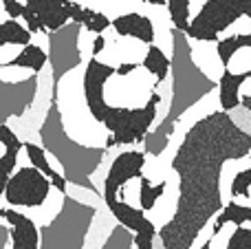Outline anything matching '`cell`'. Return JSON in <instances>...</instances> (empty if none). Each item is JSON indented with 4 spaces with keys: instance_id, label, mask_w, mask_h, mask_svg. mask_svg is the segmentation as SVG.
<instances>
[{
    "instance_id": "cell-15",
    "label": "cell",
    "mask_w": 251,
    "mask_h": 249,
    "mask_svg": "<svg viewBox=\"0 0 251 249\" xmlns=\"http://www.w3.org/2000/svg\"><path fill=\"white\" fill-rule=\"evenodd\" d=\"M247 79H251V71H243V73H231L229 69L223 71L221 79L216 82L218 88V104H221V110H236L240 106V86H243Z\"/></svg>"
},
{
    "instance_id": "cell-18",
    "label": "cell",
    "mask_w": 251,
    "mask_h": 249,
    "mask_svg": "<svg viewBox=\"0 0 251 249\" xmlns=\"http://www.w3.org/2000/svg\"><path fill=\"white\" fill-rule=\"evenodd\" d=\"M47 62H49L47 51H44L42 47H38V44L29 42L22 47V51L18 53L16 57L7 60L0 66H2V69H13V66H18V69H29V71H33V73H40V71L47 66Z\"/></svg>"
},
{
    "instance_id": "cell-32",
    "label": "cell",
    "mask_w": 251,
    "mask_h": 249,
    "mask_svg": "<svg viewBox=\"0 0 251 249\" xmlns=\"http://www.w3.org/2000/svg\"><path fill=\"white\" fill-rule=\"evenodd\" d=\"M240 106L251 113V95H243V97H240Z\"/></svg>"
},
{
    "instance_id": "cell-24",
    "label": "cell",
    "mask_w": 251,
    "mask_h": 249,
    "mask_svg": "<svg viewBox=\"0 0 251 249\" xmlns=\"http://www.w3.org/2000/svg\"><path fill=\"white\" fill-rule=\"evenodd\" d=\"M165 7H168L170 22L174 29L185 31L190 22V0H165Z\"/></svg>"
},
{
    "instance_id": "cell-12",
    "label": "cell",
    "mask_w": 251,
    "mask_h": 249,
    "mask_svg": "<svg viewBox=\"0 0 251 249\" xmlns=\"http://www.w3.org/2000/svg\"><path fill=\"white\" fill-rule=\"evenodd\" d=\"M2 219L9 223V241L11 249H40V229L29 216L16 207H4Z\"/></svg>"
},
{
    "instance_id": "cell-20",
    "label": "cell",
    "mask_w": 251,
    "mask_h": 249,
    "mask_svg": "<svg viewBox=\"0 0 251 249\" xmlns=\"http://www.w3.org/2000/svg\"><path fill=\"white\" fill-rule=\"evenodd\" d=\"M240 49H251V33H238V35H227V38L216 42V55L225 69H229V62Z\"/></svg>"
},
{
    "instance_id": "cell-27",
    "label": "cell",
    "mask_w": 251,
    "mask_h": 249,
    "mask_svg": "<svg viewBox=\"0 0 251 249\" xmlns=\"http://www.w3.org/2000/svg\"><path fill=\"white\" fill-rule=\"evenodd\" d=\"M225 249H251V227L236 225V229L231 232Z\"/></svg>"
},
{
    "instance_id": "cell-17",
    "label": "cell",
    "mask_w": 251,
    "mask_h": 249,
    "mask_svg": "<svg viewBox=\"0 0 251 249\" xmlns=\"http://www.w3.org/2000/svg\"><path fill=\"white\" fill-rule=\"evenodd\" d=\"M71 22H77V25H82V29L91 31L95 35L104 33L110 26V18L106 13L82 7L79 2H73V0H71Z\"/></svg>"
},
{
    "instance_id": "cell-9",
    "label": "cell",
    "mask_w": 251,
    "mask_h": 249,
    "mask_svg": "<svg viewBox=\"0 0 251 249\" xmlns=\"http://www.w3.org/2000/svg\"><path fill=\"white\" fill-rule=\"evenodd\" d=\"M143 168H146V152L141 150H124L113 159L104 179V190H101V199L106 205L119 199V192L130 181L143 176Z\"/></svg>"
},
{
    "instance_id": "cell-28",
    "label": "cell",
    "mask_w": 251,
    "mask_h": 249,
    "mask_svg": "<svg viewBox=\"0 0 251 249\" xmlns=\"http://www.w3.org/2000/svg\"><path fill=\"white\" fill-rule=\"evenodd\" d=\"M2 7L7 11V16L13 18V20L22 18V13H25V4H20L18 0H2Z\"/></svg>"
},
{
    "instance_id": "cell-21",
    "label": "cell",
    "mask_w": 251,
    "mask_h": 249,
    "mask_svg": "<svg viewBox=\"0 0 251 249\" xmlns=\"http://www.w3.org/2000/svg\"><path fill=\"white\" fill-rule=\"evenodd\" d=\"M31 38H33V33H31L25 25H20L18 20H13V18L0 22V47H7V44L25 47V44L31 42Z\"/></svg>"
},
{
    "instance_id": "cell-10",
    "label": "cell",
    "mask_w": 251,
    "mask_h": 249,
    "mask_svg": "<svg viewBox=\"0 0 251 249\" xmlns=\"http://www.w3.org/2000/svg\"><path fill=\"white\" fill-rule=\"evenodd\" d=\"M22 20L31 33L57 31L71 22V0H25Z\"/></svg>"
},
{
    "instance_id": "cell-14",
    "label": "cell",
    "mask_w": 251,
    "mask_h": 249,
    "mask_svg": "<svg viewBox=\"0 0 251 249\" xmlns=\"http://www.w3.org/2000/svg\"><path fill=\"white\" fill-rule=\"evenodd\" d=\"M106 207H108L110 214L115 216V221H117L119 225H124V227H128L132 234L156 232V225L148 219L141 207H132L130 203L122 201V199H115V201L108 203Z\"/></svg>"
},
{
    "instance_id": "cell-8",
    "label": "cell",
    "mask_w": 251,
    "mask_h": 249,
    "mask_svg": "<svg viewBox=\"0 0 251 249\" xmlns=\"http://www.w3.org/2000/svg\"><path fill=\"white\" fill-rule=\"evenodd\" d=\"M51 192V181L33 166H25L13 170L4 185L2 199L9 203V207H42Z\"/></svg>"
},
{
    "instance_id": "cell-22",
    "label": "cell",
    "mask_w": 251,
    "mask_h": 249,
    "mask_svg": "<svg viewBox=\"0 0 251 249\" xmlns=\"http://www.w3.org/2000/svg\"><path fill=\"white\" fill-rule=\"evenodd\" d=\"M165 188H168V183H165V181H161V183L152 185L148 176H139V207H141L143 212L154 210V207H156V201L163 197Z\"/></svg>"
},
{
    "instance_id": "cell-26",
    "label": "cell",
    "mask_w": 251,
    "mask_h": 249,
    "mask_svg": "<svg viewBox=\"0 0 251 249\" xmlns=\"http://www.w3.org/2000/svg\"><path fill=\"white\" fill-rule=\"evenodd\" d=\"M249 190H251V168H245V170L236 172L234 181H231V197L234 199H247L249 197Z\"/></svg>"
},
{
    "instance_id": "cell-3",
    "label": "cell",
    "mask_w": 251,
    "mask_h": 249,
    "mask_svg": "<svg viewBox=\"0 0 251 249\" xmlns=\"http://www.w3.org/2000/svg\"><path fill=\"white\" fill-rule=\"evenodd\" d=\"M38 132L44 152L53 154L62 166V176H64L66 183L77 185V188L101 197L100 188L91 179L104 163L108 148H104V146H82L79 141H75L64 128V117H62L57 100H51V106H49Z\"/></svg>"
},
{
    "instance_id": "cell-16",
    "label": "cell",
    "mask_w": 251,
    "mask_h": 249,
    "mask_svg": "<svg viewBox=\"0 0 251 249\" xmlns=\"http://www.w3.org/2000/svg\"><path fill=\"white\" fill-rule=\"evenodd\" d=\"M22 148H25V152H26V157H29L31 166L38 168V170L42 172V174L47 176L49 181H51V185L57 190V192H60V194H66V188H69V183L64 181V176H62L60 172L51 168V163H49L47 152H44L42 146L33 144V141H25V144H22Z\"/></svg>"
},
{
    "instance_id": "cell-25",
    "label": "cell",
    "mask_w": 251,
    "mask_h": 249,
    "mask_svg": "<svg viewBox=\"0 0 251 249\" xmlns=\"http://www.w3.org/2000/svg\"><path fill=\"white\" fill-rule=\"evenodd\" d=\"M101 249H134V234L124 225H115L113 232L104 241Z\"/></svg>"
},
{
    "instance_id": "cell-33",
    "label": "cell",
    "mask_w": 251,
    "mask_h": 249,
    "mask_svg": "<svg viewBox=\"0 0 251 249\" xmlns=\"http://www.w3.org/2000/svg\"><path fill=\"white\" fill-rule=\"evenodd\" d=\"M148 4H152V7H163L165 4V0H146Z\"/></svg>"
},
{
    "instance_id": "cell-29",
    "label": "cell",
    "mask_w": 251,
    "mask_h": 249,
    "mask_svg": "<svg viewBox=\"0 0 251 249\" xmlns=\"http://www.w3.org/2000/svg\"><path fill=\"white\" fill-rule=\"evenodd\" d=\"M137 69H139V64H137V62H124V64L115 66V75H119V77H126V75L134 73V71H137Z\"/></svg>"
},
{
    "instance_id": "cell-11",
    "label": "cell",
    "mask_w": 251,
    "mask_h": 249,
    "mask_svg": "<svg viewBox=\"0 0 251 249\" xmlns=\"http://www.w3.org/2000/svg\"><path fill=\"white\" fill-rule=\"evenodd\" d=\"M35 95H38V73L20 82L0 79V124H7L13 117H22L33 106Z\"/></svg>"
},
{
    "instance_id": "cell-1",
    "label": "cell",
    "mask_w": 251,
    "mask_h": 249,
    "mask_svg": "<svg viewBox=\"0 0 251 249\" xmlns=\"http://www.w3.org/2000/svg\"><path fill=\"white\" fill-rule=\"evenodd\" d=\"M251 152V132L240 128L227 110H214L185 132L172 170L178 176L174 216L156 232L163 249H192L209 219L225 205L223 170Z\"/></svg>"
},
{
    "instance_id": "cell-34",
    "label": "cell",
    "mask_w": 251,
    "mask_h": 249,
    "mask_svg": "<svg viewBox=\"0 0 251 249\" xmlns=\"http://www.w3.org/2000/svg\"><path fill=\"white\" fill-rule=\"evenodd\" d=\"M212 241H214V236H212V234H209V238L203 243V247H201V249H212Z\"/></svg>"
},
{
    "instance_id": "cell-4",
    "label": "cell",
    "mask_w": 251,
    "mask_h": 249,
    "mask_svg": "<svg viewBox=\"0 0 251 249\" xmlns=\"http://www.w3.org/2000/svg\"><path fill=\"white\" fill-rule=\"evenodd\" d=\"M97 207L77 201L69 192L62 194V207L40 229V249H84Z\"/></svg>"
},
{
    "instance_id": "cell-23",
    "label": "cell",
    "mask_w": 251,
    "mask_h": 249,
    "mask_svg": "<svg viewBox=\"0 0 251 249\" xmlns=\"http://www.w3.org/2000/svg\"><path fill=\"white\" fill-rule=\"evenodd\" d=\"M22 148H4V154L0 157V199H2V192H4V185H7L9 176L13 174L16 170V163H18V154H20ZM4 207L0 205V216H2Z\"/></svg>"
},
{
    "instance_id": "cell-35",
    "label": "cell",
    "mask_w": 251,
    "mask_h": 249,
    "mask_svg": "<svg viewBox=\"0 0 251 249\" xmlns=\"http://www.w3.org/2000/svg\"><path fill=\"white\" fill-rule=\"evenodd\" d=\"M245 7H247V11H245V16L251 20V0H245Z\"/></svg>"
},
{
    "instance_id": "cell-7",
    "label": "cell",
    "mask_w": 251,
    "mask_h": 249,
    "mask_svg": "<svg viewBox=\"0 0 251 249\" xmlns=\"http://www.w3.org/2000/svg\"><path fill=\"white\" fill-rule=\"evenodd\" d=\"M79 35H82V25L77 22H66L57 31H49V64H51V100H57L60 95V82L64 75L75 71L82 64V49H79Z\"/></svg>"
},
{
    "instance_id": "cell-6",
    "label": "cell",
    "mask_w": 251,
    "mask_h": 249,
    "mask_svg": "<svg viewBox=\"0 0 251 249\" xmlns=\"http://www.w3.org/2000/svg\"><path fill=\"white\" fill-rule=\"evenodd\" d=\"M245 0H205L185 26V35L196 42H218L221 33L245 16Z\"/></svg>"
},
{
    "instance_id": "cell-5",
    "label": "cell",
    "mask_w": 251,
    "mask_h": 249,
    "mask_svg": "<svg viewBox=\"0 0 251 249\" xmlns=\"http://www.w3.org/2000/svg\"><path fill=\"white\" fill-rule=\"evenodd\" d=\"M161 95L156 88H152L148 101L141 108H122V106H110L104 101L100 110L93 115L95 122H100L106 130L110 132L104 148H115V146H132L143 144L146 135L150 132L152 124L156 119V108H159Z\"/></svg>"
},
{
    "instance_id": "cell-19",
    "label": "cell",
    "mask_w": 251,
    "mask_h": 249,
    "mask_svg": "<svg viewBox=\"0 0 251 249\" xmlns=\"http://www.w3.org/2000/svg\"><path fill=\"white\" fill-rule=\"evenodd\" d=\"M143 69L150 75H154V88L159 86L161 82H165L170 75V57L163 53V49L156 47V44H148V53L143 57Z\"/></svg>"
},
{
    "instance_id": "cell-2",
    "label": "cell",
    "mask_w": 251,
    "mask_h": 249,
    "mask_svg": "<svg viewBox=\"0 0 251 249\" xmlns=\"http://www.w3.org/2000/svg\"><path fill=\"white\" fill-rule=\"evenodd\" d=\"M170 38H172V57H170L172 97H170L165 117L161 119L156 128H150V132L143 139V146H146L143 152L152 154V157H159L165 152L181 117L216 88V82L192 57V44L185 31L172 26Z\"/></svg>"
},
{
    "instance_id": "cell-30",
    "label": "cell",
    "mask_w": 251,
    "mask_h": 249,
    "mask_svg": "<svg viewBox=\"0 0 251 249\" xmlns=\"http://www.w3.org/2000/svg\"><path fill=\"white\" fill-rule=\"evenodd\" d=\"M106 49V38H104V33H100V35H95V40H93V57H97L101 51Z\"/></svg>"
},
{
    "instance_id": "cell-36",
    "label": "cell",
    "mask_w": 251,
    "mask_h": 249,
    "mask_svg": "<svg viewBox=\"0 0 251 249\" xmlns=\"http://www.w3.org/2000/svg\"><path fill=\"white\" fill-rule=\"evenodd\" d=\"M249 157H251V152H249Z\"/></svg>"
},
{
    "instance_id": "cell-13",
    "label": "cell",
    "mask_w": 251,
    "mask_h": 249,
    "mask_svg": "<svg viewBox=\"0 0 251 249\" xmlns=\"http://www.w3.org/2000/svg\"><path fill=\"white\" fill-rule=\"evenodd\" d=\"M110 26L122 38H134L143 44H154V25L143 13H137V11L122 13L115 20H110Z\"/></svg>"
},
{
    "instance_id": "cell-31",
    "label": "cell",
    "mask_w": 251,
    "mask_h": 249,
    "mask_svg": "<svg viewBox=\"0 0 251 249\" xmlns=\"http://www.w3.org/2000/svg\"><path fill=\"white\" fill-rule=\"evenodd\" d=\"M9 243V227L7 225H0V249H4Z\"/></svg>"
}]
</instances>
